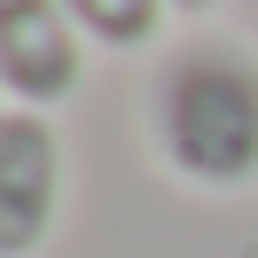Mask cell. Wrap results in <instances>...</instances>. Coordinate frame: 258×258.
Returning <instances> with one entry per match:
<instances>
[{
    "mask_svg": "<svg viewBox=\"0 0 258 258\" xmlns=\"http://www.w3.org/2000/svg\"><path fill=\"white\" fill-rule=\"evenodd\" d=\"M149 157L196 196L258 188V47L235 32H188L141 86Z\"/></svg>",
    "mask_w": 258,
    "mask_h": 258,
    "instance_id": "6da1fadb",
    "label": "cell"
},
{
    "mask_svg": "<svg viewBox=\"0 0 258 258\" xmlns=\"http://www.w3.org/2000/svg\"><path fill=\"white\" fill-rule=\"evenodd\" d=\"M94 39L71 24L63 0H0V94L8 110H63L86 79Z\"/></svg>",
    "mask_w": 258,
    "mask_h": 258,
    "instance_id": "7a4b0ae2",
    "label": "cell"
},
{
    "mask_svg": "<svg viewBox=\"0 0 258 258\" xmlns=\"http://www.w3.org/2000/svg\"><path fill=\"white\" fill-rule=\"evenodd\" d=\"M63 133L47 110H0V258L47 250L63 219Z\"/></svg>",
    "mask_w": 258,
    "mask_h": 258,
    "instance_id": "3957f363",
    "label": "cell"
},
{
    "mask_svg": "<svg viewBox=\"0 0 258 258\" xmlns=\"http://www.w3.org/2000/svg\"><path fill=\"white\" fill-rule=\"evenodd\" d=\"M71 8V24H79L94 47H117V55H133V47H157V32H164V0H63Z\"/></svg>",
    "mask_w": 258,
    "mask_h": 258,
    "instance_id": "277c9868",
    "label": "cell"
},
{
    "mask_svg": "<svg viewBox=\"0 0 258 258\" xmlns=\"http://www.w3.org/2000/svg\"><path fill=\"white\" fill-rule=\"evenodd\" d=\"M164 8H172V16H211L219 0H164Z\"/></svg>",
    "mask_w": 258,
    "mask_h": 258,
    "instance_id": "5b68a950",
    "label": "cell"
}]
</instances>
